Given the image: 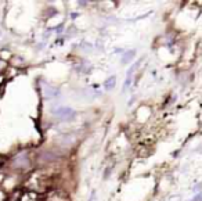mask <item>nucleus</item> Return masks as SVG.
<instances>
[{"instance_id":"f257e3e1","label":"nucleus","mask_w":202,"mask_h":201,"mask_svg":"<svg viewBox=\"0 0 202 201\" xmlns=\"http://www.w3.org/2000/svg\"><path fill=\"white\" fill-rule=\"evenodd\" d=\"M54 114H56L57 117H58V119L61 121H69V119H73L76 115V113L72 110V108L69 107H58L56 111H54Z\"/></svg>"},{"instance_id":"f03ea898","label":"nucleus","mask_w":202,"mask_h":201,"mask_svg":"<svg viewBox=\"0 0 202 201\" xmlns=\"http://www.w3.org/2000/svg\"><path fill=\"white\" fill-rule=\"evenodd\" d=\"M134 54H136V52H134V50H129V52H126V53L123 54V57H122V64H127L131 58H133Z\"/></svg>"},{"instance_id":"7ed1b4c3","label":"nucleus","mask_w":202,"mask_h":201,"mask_svg":"<svg viewBox=\"0 0 202 201\" xmlns=\"http://www.w3.org/2000/svg\"><path fill=\"white\" fill-rule=\"evenodd\" d=\"M115 81H116V78H115V76H111V78H108L107 81H105V83H104V88L107 89V90H111V89L115 86Z\"/></svg>"},{"instance_id":"20e7f679","label":"nucleus","mask_w":202,"mask_h":201,"mask_svg":"<svg viewBox=\"0 0 202 201\" xmlns=\"http://www.w3.org/2000/svg\"><path fill=\"white\" fill-rule=\"evenodd\" d=\"M42 158H43L44 161H53V159H56V155H53L51 153H44V154L42 155Z\"/></svg>"}]
</instances>
